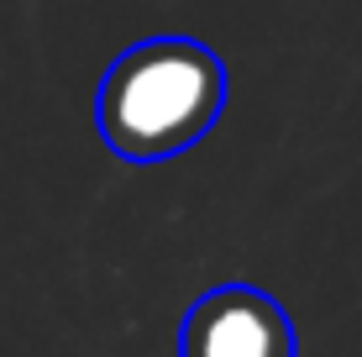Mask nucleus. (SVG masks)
Returning a JSON list of instances; mask_svg holds the SVG:
<instances>
[{"mask_svg":"<svg viewBox=\"0 0 362 357\" xmlns=\"http://www.w3.org/2000/svg\"><path fill=\"white\" fill-rule=\"evenodd\" d=\"M226 58L194 37H147L116 53L95 95V127L121 163H168L216 131Z\"/></svg>","mask_w":362,"mask_h":357,"instance_id":"nucleus-1","label":"nucleus"},{"mask_svg":"<svg viewBox=\"0 0 362 357\" xmlns=\"http://www.w3.org/2000/svg\"><path fill=\"white\" fill-rule=\"evenodd\" d=\"M179 357H294V321L268 289L216 284L184 315Z\"/></svg>","mask_w":362,"mask_h":357,"instance_id":"nucleus-2","label":"nucleus"}]
</instances>
